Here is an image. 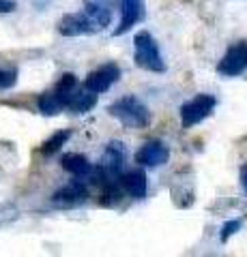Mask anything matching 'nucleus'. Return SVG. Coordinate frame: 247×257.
Listing matches in <instances>:
<instances>
[{"label": "nucleus", "mask_w": 247, "mask_h": 257, "mask_svg": "<svg viewBox=\"0 0 247 257\" xmlns=\"http://www.w3.org/2000/svg\"><path fill=\"white\" fill-rule=\"evenodd\" d=\"M108 111H110V116H114L118 122L129 126V128H146L150 122L148 107L133 94H127L123 99L114 101L112 105L108 107Z\"/></svg>", "instance_id": "obj_1"}, {"label": "nucleus", "mask_w": 247, "mask_h": 257, "mask_svg": "<svg viewBox=\"0 0 247 257\" xmlns=\"http://www.w3.org/2000/svg\"><path fill=\"white\" fill-rule=\"evenodd\" d=\"M133 47H135L133 60L140 69L150 71V73H163L166 71V60H163L161 52H159V45L155 41V37L150 35L148 30L135 32Z\"/></svg>", "instance_id": "obj_2"}, {"label": "nucleus", "mask_w": 247, "mask_h": 257, "mask_svg": "<svg viewBox=\"0 0 247 257\" xmlns=\"http://www.w3.org/2000/svg\"><path fill=\"white\" fill-rule=\"evenodd\" d=\"M215 105H217V99L213 94H196L191 101L181 105V124L185 128L200 124L213 114Z\"/></svg>", "instance_id": "obj_3"}, {"label": "nucleus", "mask_w": 247, "mask_h": 257, "mask_svg": "<svg viewBox=\"0 0 247 257\" xmlns=\"http://www.w3.org/2000/svg\"><path fill=\"white\" fill-rule=\"evenodd\" d=\"M118 79H121V67L116 62H108L97 71H91L89 77L84 79V88L95 94H101V92H108Z\"/></svg>", "instance_id": "obj_4"}, {"label": "nucleus", "mask_w": 247, "mask_h": 257, "mask_svg": "<svg viewBox=\"0 0 247 257\" xmlns=\"http://www.w3.org/2000/svg\"><path fill=\"white\" fill-rule=\"evenodd\" d=\"M247 71V43L241 41L232 45L217 64V73L226 77H236Z\"/></svg>", "instance_id": "obj_5"}, {"label": "nucleus", "mask_w": 247, "mask_h": 257, "mask_svg": "<svg viewBox=\"0 0 247 257\" xmlns=\"http://www.w3.org/2000/svg\"><path fill=\"white\" fill-rule=\"evenodd\" d=\"M144 18H146L144 0H121V22H118V28L114 30V37L127 35L135 24L144 22Z\"/></svg>", "instance_id": "obj_6"}, {"label": "nucleus", "mask_w": 247, "mask_h": 257, "mask_svg": "<svg viewBox=\"0 0 247 257\" xmlns=\"http://www.w3.org/2000/svg\"><path fill=\"white\" fill-rule=\"evenodd\" d=\"M135 163L142 165V167H161L168 163V159H170V150L168 146H166L163 142H159V140H153V142H146L144 146H142L138 152H135Z\"/></svg>", "instance_id": "obj_7"}, {"label": "nucleus", "mask_w": 247, "mask_h": 257, "mask_svg": "<svg viewBox=\"0 0 247 257\" xmlns=\"http://www.w3.org/2000/svg\"><path fill=\"white\" fill-rule=\"evenodd\" d=\"M58 32L62 37H82V35H95L99 28L86 13H69L58 22Z\"/></svg>", "instance_id": "obj_8"}, {"label": "nucleus", "mask_w": 247, "mask_h": 257, "mask_svg": "<svg viewBox=\"0 0 247 257\" xmlns=\"http://www.w3.org/2000/svg\"><path fill=\"white\" fill-rule=\"evenodd\" d=\"M123 165H125V148L121 142H112L108 144V150L103 155V161L97 165L99 172L108 178L118 180V176L123 174Z\"/></svg>", "instance_id": "obj_9"}, {"label": "nucleus", "mask_w": 247, "mask_h": 257, "mask_svg": "<svg viewBox=\"0 0 247 257\" xmlns=\"http://www.w3.org/2000/svg\"><path fill=\"white\" fill-rule=\"evenodd\" d=\"M86 199H89V189H86V184L84 182H79V180H73V182H69L65 184L62 189H58L56 193H54V197H52V202L56 204V206H77V204H84Z\"/></svg>", "instance_id": "obj_10"}, {"label": "nucleus", "mask_w": 247, "mask_h": 257, "mask_svg": "<svg viewBox=\"0 0 247 257\" xmlns=\"http://www.w3.org/2000/svg\"><path fill=\"white\" fill-rule=\"evenodd\" d=\"M112 0H84V13L95 22V26L99 30L112 24Z\"/></svg>", "instance_id": "obj_11"}, {"label": "nucleus", "mask_w": 247, "mask_h": 257, "mask_svg": "<svg viewBox=\"0 0 247 257\" xmlns=\"http://www.w3.org/2000/svg\"><path fill=\"white\" fill-rule=\"evenodd\" d=\"M118 182H121V187L135 199H144L146 193H148V178H146V174L142 170H133V172L121 174L118 176Z\"/></svg>", "instance_id": "obj_12"}, {"label": "nucleus", "mask_w": 247, "mask_h": 257, "mask_svg": "<svg viewBox=\"0 0 247 257\" xmlns=\"http://www.w3.org/2000/svg\"><path fill=\"white\" fill-rule=\"evenodd\" d=\"M60 165H62V170L73 174L75 178H86L93 172V163L84 155H79V152H67V155H62Z\"/></svg>", "instance_id": "obj_13"}, {"label": "nucleus", "mask_w": 247, "mask_h": 257, "mask_svg": "<svg viewBox=\"0 0 247 257\" xmlns=\"http://www.w3.org/2000/svg\"><path fill=\"white\" fill-rule=\"evenodd\" d=\"M95 105H97V94L86 90V88H75L67 103V109L73 111V114H86V111H91Z\"/></svg>", "instance_id": "obj_14"}, {"label": "nucleus", "mask_w": 247, "mask_h": 257, "mask_svg": "<svg viewBox=\"0 0 247 257\" xmlns=\"http://www.w3.org/2000/svg\"><path fill=\"white\" fill-rule=\"evenodd\" d=\"M71 138V131L69 128H65V131H58V133H54L50 140H47L43 146H41V155L43 157H52V155H56V152L65 146V144L69 142Z\"/></svg>", "instance_id": "obj_15"}, {"label": "nucleus", "mask_w": 247, "mask_h": 257, "mask_svg": "<svg viewBox=\"0 0 247 257\" xmlns=\"http://www.w3.org/2000/svg\"><path fill=\"white\" fill-rule=\"evenodd\" d=\"M37 105H39V111H41L43 116H56L60 114V105H58V101H56V96L50 92H43L41 96H39V101H37Z\"/></svg>", "instance_id": "obj_16"}, {"label": "nucleus", "mask_w": 247, "mask_h": 257, "mask_svg": "<svg viewBox=\"0 0 247 257\" xmlns=\"http://www.w3.org/2000/svg\"><path fill=\"white\" fill-rule=\"evenodd\" d=\"M18 82V71L15 69H0V90L13 88Z\"/></svg>", "instance_id": "obj_17"}, {"label": "nucleus", "mask_w": 247, "mask_h": 257, "mask_svg": "<svg viewBox=\"0 0 247 257\" xmlns=\"http://www.w3.org/2000/svg\"><path fill=\"white\" fill-rule=\"evenodd\" d=\"M241 219H232V221H228V223H224V227H221V242H228L230 240V236H234L238 229H241Z\"/></svg>", "instance_id": "obj_18"}, {"label": "nucleus", "mask_w": 247, "mask_h": 257, "mask_svg": "<svg viewBox=\"0 0 247 257\" xmlns=\"http://www.w3.org/2000/svg\"><path fill=\"white\" fill-rule=\"evenodd\" d=\"M15 0H0V13H11L15 11Z\"/></svg>", "instance_id": "obj_19"}, {"label": "nucleus", "mask_w": 247, "mask_h": 257, "mask_svg": "<svg viewBox=\"0 0 247 257\" xmlns=\"http://www.w3.org/2000/svg\"><path fill=\"white\" fill-rule=\"evenodd\" d=\"M241 180H243V189L247 193V170H243V176H241Z\"/></svg>", "instance_id": "obj_20"}]
</instances>
